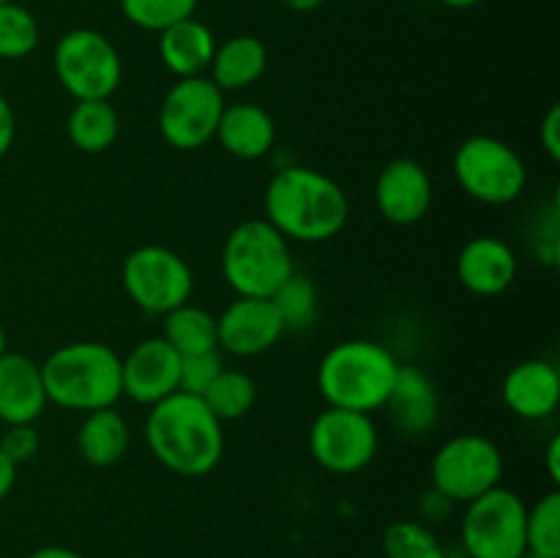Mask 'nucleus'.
<instances>
[{"label":"nucleus","mask_w":560,"mask_h":558,"mask_svg":"<svg viewBox=\"0 0 560 558\" xmlns=\"http://www.w3.org/2000/svg\"><path fill=\"white\" fill-rule=\"evenodd\" d=\"M200 0H120V11L131 25L162 33L180 20L195 16Z\"/></svg>","instance_id":"31"},{"label":"nucleus","mask_w":560,"mask_h":558,"mask_svg":"<svg viewBox=\"0 0 560 558\" xmlns=\"http://www.w3.org/2000/svg\"><path fill=\"white\" fill-rule=\"evenodd\" d=\"M443 5H452V9H470V5H479L481 0H441Z\"/></svg>","instance_id":"41"},{"label":"nucleus","mask_w":560,"mask_h":558,"mask_svg":"<svg viewBox=\"0 0 560 558\" xmlns=\"http://www.w3.org/2000/svg\"><path fill=\"white\" fill-rule=\"evenodd\" d=\"M38 432L33 430V425H5L3 438H0V452L11 460L14 465L31 463L38 454Z\"/></svg>","instance_id":"33"},{"label":"nucleus","mask_w":560,"mask_h":558,"mask_svg":"<svg viewBox=\"0 0 560 558\" xmlns=\"http://www.w3.org/2000/svg\"><path fill=\"white\" fill-rule=\"evenodd\" d=\"M14 481H16V465L0 452V501L14 490Z\"/></svg>","instance_id":"37"},{"label":"nucleus","mask_w":560,"mask_h":558,"mask_svg":"<svg viewBox=\"0 0 560 558\" xmlns=\"http://www.w3.org/2000/svg\"><path fill=\"white\" fill-rule=\"evenodd\" d=\"M520 558H541V556H534V553H525V556H520Z\"/></svg>","instance_id":"43"},{"label":"nucleus","mask_w":560,"mask_h":558,"mask_svg":"<svg viewBox=\"0 0 560 558\" xmlns=\"http://www.w3.org/2000/svg\"><path fill=\"white\" fill-rule=\"evenodd\" d=\"M503 403L520 419H547L560 403V372L552 361L528 359L509 370L503 381Z\"/></svg>","instance_id":"18"},{"label":"nucleus","mask_w":560,"mask_h":558,"mask_svg":"<svg viewBox=\"0 0 560 558\" xmlns=\"http://www.w3.org/2000/svg\"><path fill=\"white\" fill-rule=\"evenodd\" d=\"M202 403L208 405L219 421L244 419L257 403V383L255 377L241 370H222L217 381L206 388Z\"/></svg>","instance_id":"26"},{"label":"nucleus","mask_w":560,"mask_h":558,"mask_svg":"<svg viewBox=\"0 0 560 558\" xmlns=\"http://www.w3.org/2000/svg\"><path fill=\"white\" fill-rule=\"evenodd\" d=\"M454 175L463 191L485 206H509L528 184L523 156L490 135L468 137L454 153Z\"/></svg>","instance_id":"6"},{"label":"nucleus","mask_w":560,"mask_h":558,"mask_svg":"<svg viewBox=\"0 0 560 558\" xmlns=\"http://www.w3.org/2000/svg\"><path fill=\"white\" fill-rule=\"evenodd\" d=\"M539 140L545 146V151L550 153V159H560V107L552 104L547 109L545 120H541V129H539Z\"/></svg>","instance_id":"34"},{"label":"nucleus","mask_w":560,"mask_h":558,"mask_svg":"<svg viewBox=\"0 0 560 558\" xmlns=\"http://www.w3.org/2000/svg\"><path fill=\"white\" fill-rule=\"evenodd\" d=\"M266 222H271L288 241L317 244L328 241L348 224L350 202L342 186L312 167H284L268 181Z\"/></svg>","instance_id":"1"},{"label":"nucleus","mask_w":560,"mask_h":558,"mask_svg":"<svg viewBox=\"0 0 560 558\" xmlns=\"http://www.w3.org/2000/svg\"><path fill=\"white\" fill-rule=\"evenodd\" d=\"M38 36V22L31 9L5 0L0 3V58L3 60H22L36 49Z\"/></svg>","instance_id":"29"},{"label":"nucleus","mask_w":560,"mask_h":558,"mask_svg":"<svg viewBox=\"0 0 560 558\" xmlns=\"http://www.w3.org/2000/svg\"><path fill=\"white\" fill-rule=\"evenodd\" d=\"M394 427L405 435H424L438 425V392L421 367L399 364L386 405Z\"/></svg>","instance_id":"19"},{"label":"nucleus","mask_w":560,"mask_h":558,"mask_svg":"<svg viewBox=\"0 0 560 558\" xmlns=\"http://www.w3.org/2000/svg\"><path fill=\"white\" fill-rule=\"evenodd\" d=\"M383 553L386 558H448L435 531L416 520H397L388 525L383 534Z\"/></svg>","instance_id":"28"},{"label":"nucleus","mask_w":560,"mask_h":558,"mask_svg":"<svg viewBox=\"0 0 560 558\" xmlns=\"http://www.w3.org/2000/svg\"><path fill=\"white\" fill-rule=\"evenodd\" d=\"M66 135L80 153H104L120 135L118 109L109 98H88L71 107Z\"/></svg>","instance_id":"24"},{"label":"nucleus","mask_w":560,"mask_h":558,"mask_svg":"<svg viewBox=\"0 0 560 558\" xmlns=\"http://www.w3.org/2000/svg\"><path fill=\"white\" fill-rule=\"evenodd\" d=\"M42 364L25 353L0 356V421L3 425H33L47 408Z\"/></svg>","instance_id":"16"},{"label":"nucleus","mask_w":560,"mask_h":558,"mask_svg":"<svg viewBox=\"0 0 560 558\" xmlns=\"http://www.w3.org/2000/svg\"><path fill=\"white\" fill-rule=\"evenodd\" d=\"M5 353V328H3V323H0V356Z\"/></svg>","instance_id":"42"},{"label":"nucleus","mask_w":560,"mask_h":558,"mask_svg":"<svg viewBox=\"0 0 560 558\" xmlns=\"http://www.w3.org/2000/svg\"><path fill=\"white\" fill-rule=\"evenodd\" d=\"M14 137H16L14 107H11L9 98L0 93V159L11 151V146H14Z\"/></svg>","instance_id":"36"},{"label":"nucleus","mask_w":560,"mask_h":558,"mask_svg":"<svg viewBox=\"0 0 560 558\" xmlns=\"http://www.w3.org/2000/svg\"><path fill=\"white\" fill-rule=\"evenodd\" d=\"M525 547L541 558H560V492L550 490L528 507L525 514Z\"/></svg>","instance_id":"27"},{"label":"nucleus","mask_w":560,"mask_h":558,"mask_svg":"<svg viewBox=\"0 0 560 558\" xmlns=\"http://www.w3.org/2000/svg\"><path fill=\"white\" fill-rule=\"evenodd\" d=\"M77 446L88 465L109 468L129 452V425L115 408L91 410L77 432Z\"/></svg>","instance_id":"23"},{"label":"nucleus","mask_w":560,"mask_h":558,"mask_svg":"<svg viewBox=\"0 0 560 558\" xmlns=\"http://www.w3.org/2000/svg\"><path fill=\"white\" fill-rule=\"evenodd\" d=\"M224 93L211 77H186L167 91L159 107V131L178 151H197L217 137Z\"/></svg>","instance_id":"11"},{"label":"nucleus","mask_w":560,"mask_h":558,"mask_svg":"<svg viewBox=\"0 0 560 558\" xmlns=\"http://www.w3.org/2000/svg\"><path fill=\"white\" fill-rule=\"evenodd\" d=\"M430 476L432 490L443 492L452 503H468L501 485L503 454L490 438L465 432L438 449Z\"/></svg>","instance_id":"9"},{"label":"nucleus","mask_w":560,"mask_h":558,"mask_svg":"<svg viewBox=\"0 0 560 558\" xmlns=\"http://www.w3.org/2000/svg\"><path fill=\"white\" fill-rule=\"evenodd\" d=\"M397 370V359L386 345L372 339H345L323 356L317 388L328 408L372 414L386 405Z\"/></svg>","instance_id":"4"},{"label":"nucleus","mask_w":560,"mask_h":558,"mask_svg":"<svg viewBox=\"0 0 560 558\" xmlns=\"http://www.w3.org/2000/svg\"><path fill=\"white\" fill-rule=\"evenodd\" d=\"M49 403L66 410L115 408L124 394L120 356L102 342H69L42 361Z\"/></svg>","instance_id":"3"},{"label":"nucleus","mask_w":560,"mask_h":558,"mask_svg":"<svg viewBox=\"0 0 560 558\" xmlns=\"http://www.w3.org/2000/svg\"><path fill=\"white\" fill-rule=\"evenodd\" d=\"M268 66V49L257 36L241 33V36L228 38V42L217 44L211 66H208V77L219 91H244V88L255 85Z\"/></svg>","instance_id":"22"},{"label":"nucleus","mask_w":560,"mask_h":558,"mask_svg":"<svg viewBox=\"0 0 560 558\" xmlns=\"http://www.w3.org/2000/svg\"><path fill=\"white\" fill-rule=\"evenodd\" d=\"M52 66L63 91L77 102L109 98L124 77V63L115 44L93 27H74L63 33L55 44Z\"/></svg>","instance_id":"7"},{"label":"nucleus","mask_w":560,"mask_h":558,"mask_svg":"<svg viewBox=\"0 0 560 558\" xmlns=\"http://www.w3.org/2000/svg\"><path fill=\"white\" fill-rule=\"evenodd\" d=\"M27 558H85V556L77 550H71V547L47 545V547H38V550H33Z\"/></svg>","instance_id":"39"},{"label":"nucleus","mask_w":560,"mask_h":558,"mask_svg":"<svg viewBox=\"0 0 560 558\" xmlns=\"http://www.w3.org/2000/svg\"><path fill=\"white\" fill-rule=\"evenodd\" d=\"M525 507L523 498L509 487H492L485 496L468 501L459 536L468 558H520L525 547Z\"/></svg>","instance_id":"8"},{"label":"nucleus","mask_w":560,"mask_h":558,"mask_svg":"<svg viewBox=\"0 0 560 558\" xmlns=\"http://www.w3.org/2000/svg\"><path fill=\"white\" fill-rule=\"evenodd\" d=\"M124 290L142 312L167 315L175 306L186 304L195 288L191 268L178 252L159 244L137 246L124 260Z\"/></svg>","instance_id":"10"},{"label":"nucleus","mask_w":560,"mask_h":558,"mask_svg":"<svg viewBox=\"0 0 560 558\" xmlns=\"http://www.w3.org/2000/svg\"><path fill=\"white\" fill-rule=\"evenodd\" d=\"M279 317L284 323V332L295 328H310L317 317V288L310 277L295 271L277 293L271 295Z\"/></svg>","instance_id":"30"},{"label":"nucleus","mask_w":560,"mask_h":558,"mask_svg":"<svg viewBox=\"0 0 560 558\" xmlns=\"http://www.w3.org/2000/svg\"><path fill=\"white\" fill-rule=\"evenodd\" d=\"M224 282L246 299H271L295 274L290 241L266 219H246L222 246Z\"/></svg>","instance_id":"5"},{"label":"nucleus","mask_w":560,"mask_h":558,"mask_svg":"<svg viewBox=\"0 0 560 558\" xmlns=\"http://www.w3.org/2000/svg\"><path fill=\"white\" fill-rule=\"evenodd\" d=\"M213 53H217V38L211 27L197 16L175 22L159 33V58L178 80L208 74Z\"/></svg>","instance_id":"21"},{"label":"nucleus","mask_w":560,"mask_h":558,"mask_svg":"<svg viewBox=\"0 0 560 558\" xmlns=\"http://www.w3.org/2000/svg\"><path fill=\"white\" fill-rule=\"evenodd\" d=\"M282 334L284 323L271 299H246V295H238L217 317L219 348L230 356H241V359L271 350Z\"/></svg>","instance_id":"13"},{"label":"nucleus","mask_w":560,"mask_h":558,"mask_svg":"<svg viewBox=\"0 0 560 558\" xmlns=\"http://www.w3.org/2000/svg\"><path fill=\"white\" fill-rule=\"evenodd\" d=\"M452 507H454V503L448 501L443 492L430 490V492H424V498H421L419 512H421V518L427 520V523H443V520L448 518V512H452Z\"/></svg>","instance_id":"35"},{"label":"nucleus","mask_w":560,"mask_h":558,"mask_svg":"<svg viewBox=\"0 0 560 558\" xmlns=\"http://www.w3.org/2000/svg\"><path fill=\"white\" fill-rule=\"evenodd\" d=\"M222 370H224V361H222V356H219V350L180 356L178 392L202 397V394H206V388L217 381V375Z\"/></svg>","instance_id":"32"},{"label":"nucleus","mask_w":560,"mask_h":558,"mask_svg":"<svg viewBox=\"0 0 560 558\" xmlns=\"http://www.w3.org/2000/svg\"><path fill=\"white\" fill-rule=\"evenodd\" d=\"M145 438L153 457L178 476H206L224 454L222 421L202 397L175 392L151 405Z\"/></svg>","instance_id":"2"},{"label":"nucleus","mask_w":560,"mask_h":558,"mask_svg":"<svg viewBox=\"0 0 560 558\" xmlns=\"http://www.w3.org/2000/svg\"><path fill=\"white\" fill-rule=\"evenodd\" d=\"M0 3H5V0H0Z\"/></svg>","instance_id":"44"},{"label":"nucleus","mask_w":560,"mask_h":558,"mask_svg":"<svg viewBox=\"0 0 560 558\" xmlns=\"http://www.w3.org/2000/svg\"><path fill=\"white\" fill-rule=\"evenodd\" d=\"M213 140L222 142L224 151L235 159H252L266 156L277 142V124H273L271 113L262 109L260 104H224V113L219 118L217 137Z\"/></svg>","instance_id":"20"},{"label":"nucleus","mask_w":560,"mask_h":558,"mask_svg":"<svg viewBox=\"0 0 560 558\" xmlns=\"http://www.w3.org/2000/svg\"><path fill=\"white\" fill-rule=\"evenodd\" d=\"M547 470H550V479L560 481V435H552L547 443Z\"/></svg>","instance_id":"38"},{"label":"nucleus","mask_w":560,"mask_h":558,"mask_svg":"<svg viewBox=\"0 0 560 558\" xmlns=\"http://www.w3.org/2000/svg\"><path fill=\"white\" fill-rule=\"evenodd\" d=\"M375 206L392 224H416L432 206V178L416 159H394L375 181Z\"/></svg>","instance_id":"15"},{"label":"nucleus","mask_w":560,"mask_h":558,"mask_svg":"<svg viewBox=\"0 0 560 558\" xmlns=\"http://www.w3.org/2000/svg\"><path fill=\"white\" fill-rule=\"evenodd\" d=\"M326 0H282V5H288L290 11H299V14H310V11L320 9Z\"/></svg>","instance_id":"40"},{"label":"nucleus","mask_w":560,"mask_h":558,"mask_svg":"<svg viewBox=\"0 0 560 558\" xmlns=\"http://www.w3.org/2000/svg\"><path fill=\"white\" fill-rule=\"evenodd\" d=\"M310 454L328 474H359L377 454L375 421L359 410H323L310 427Z\"/></svg>","instance_id":"12"},{"label":"nucleus","mask_w":560,"mask_h":558,"mask_svg":"<svg viewBox=\"0 0 560 558\" xmlns=\"http://www.w3.org/2000/svg\"><path fill=\"white\" fill-rule=\"evenodd\" d=\"M124 394L140 405H156L178 392L180 356L164 337L137 342L126 359H120Z\"/></svg>","instance_id":"14"},{"label":"nucleus","mask_w":560,"mask_h":558,"mask_svg":"<svg viewBox=\"0 0 560 558\" xmlns=\"http://www.w3.org/2000/svg\"><path fill=\"white\" fill-rule=\"evenodd\" d=\"M457 277L476 295H498L517 279V255L506 241L479 235L463 246L457 257Z\"/></svg>","instance_id":"17"},{"label":"nucleus","mask_w":560,"mask_h":558,"mask_svg":"<svg viewBox=\"0 0 560 558\" xmlns=\"http://www.w3.org/2000/svg\"><path fill=\"white\" fill-rule=\"evenodd\" d=\"M164 317V334L170 345L175 348L178 356L191 353H208V350H219L217 339V315L197 304H180L170 310Z\"/></svg>","instance_id":"25"}]
</instances>
